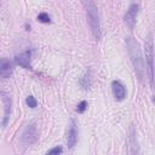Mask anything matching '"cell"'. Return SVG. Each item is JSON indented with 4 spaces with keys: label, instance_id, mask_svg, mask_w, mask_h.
Instances as JSON below:
<instances>
[{
    "label": "cell",
    "instance_id": "6da1fadb",
    "mask_svg": "<svg viewBox=\"0 0 155 155\" xmlns=\"http://www.w3.org/2000/svg\"><path fill=\"white\" fill-rule=\"evenodd\" d=\"M126 45H127L129 55L131 57V62H132V66L135 68V72L137 74V76H138V79L142 80L144 78V74H146V64H144V58H143V56H142L141 45L132 37H129L126 39Z\"/></svg>",
    "mask_w": 155,
    "mask_h": 155
},
{
    "label": "cell",
    "instance_id": "7a4b0ae2",
    "mask_svg": "<svg viewBox=\"0 0 155 155\" xmlns=\"http://www.w3.org/2000/svg\"><path fill=\"white\" fill-rule=\"evenodd\" d=\"M83 5L86 9L89 17V23L91 27V30L93 33V37L99 40L102 37V32H101V21H99V14H98V9L97 5L93 1H83Z\"/></svg>",
    "mask_w": 155,
    "mask_h": 155
},
{
    "label": "cell",
    "instance_id": "3957f363",
    "mask_svg": "<svg viewBox=\"0 0 155 155\" xmlns=\"http://www.w3.org/2000/svg\"><path fill=\"white\" fill-rule=\"evenodd\" d=\"M146 67L148 70L149 83H150L152 90L154 89V46L152 35H149L148 41L146 43Z\"/></svg>",
    "mask_w": 155,
    "mask_h": 155
},
{
    "label": "cell",
    "instance_id": "277c9868",
    "mask_svg": "<svg viewBox=\"0 0 155 155\" xmlns=\"http://www.w3.org/2000/svg\"><path fill=\"white\" fill-rule=\"evenodd\" d=\"M38 139V130L35 127L34 124H30V125H27L26 129L23 130L21 135V144L23 147H28V146H32L33 143H35Z\"/></svg>",
    "mask_w": 155,
    "mask_h": 155
},
{
    "label": "cell",
    "instance_id": "5b68a950",
    "mask_svg": "<svg viewBox=\"0 0 155 155\" xmlns=\"http://www.w3.org/2000/svg\"><path fill=\"white\" fill-rule=\"evenodd\" d=\"M127 142H129V155H141L138 138H137V131L133 125H130L129 133H127Z\"/></svg>",
    "mask_w": 155,
    "mask_h": 155
},
{
    "label": "cell",
    "instance_id": "8992f818",
    "mask_svg": "<svg viewBox=\"0 0 155 155\" xmlns=\"http://www.w3.org/2000/svg\"><path fill=\"white\" fill-rule=\"evenodd\" d=\"M138 9H139V5L138 4H131L130 7L127 10V12L125 14L124 17V21H125V24L130 29L135 27L136 24V20H137V15H138Z\"/></svg>",
    "mask_w": 155,
    "mask_h": 155
},
{
    "label": "cell",
    "instance_id": "52a82bcc",
    "mask_svg": "<svg viewBox=\"0 0 155 155\" xmlns=\"http://www.w3.org/2000/svg\"><path fill=\"white\" fill-rule=\"evenodd\" d=\"M78 125L76 121L74 119L70 120V125H69V129H68V136H67V144L68 148H73L74 146L78 142Z\"/></svg>",
    "mask_w": 155,
    "mask_h": 155
},
{
    "label": "cell",
    "instance_id": "ba28073f",
    "mask_svg": "<svg viewBox=\"0 0 155 155\" xmlns=\"http://www.w3.org/2000/svg\"><path fill=\"white\" fill-rule=\"evenodd\" d=\"M112 90H113V95H114V97H115V99L123 101L126 97L125 86L120 81H118V80H114V81L112 83Z\"/></svg>",
    "mask_w": 155,
    "mask_h": 155
},
{
    "label": "cell",
    "instance_id": "9c48e42d",
    "mask_svg": "<svg viewBox=\"0 0 155 155\" xmlns=\"http://www.w3.org/2000/svg\"><path fill=\"white\" fill-rule=\"evenodd\" d=\"M15 61L18 66L26 68V69H30V51H26V52L16 56Z\"/></svg>",
    "mask_w": 155,
    "mask_h": 155
},
{
    "label": "cell",
    "instance_id": "30bf717a",
    "mask_svg": "<svg viewBox=\"0 0 155 155\" xmlns=\"http://www.w3.org/2000/svg\"><path fill=\"white\" fill-rule=\"evenodd\" d=\"M12 73V66L7 58H0V75L4 78H9Z\"/></svg>",
    "mask_w": 155,
    "mask_h": 155
},
{
    "label": "cell",
    "instance_id": "8fae6325",
    "mask_svg": "<svg viewBox=\"0 0 155 155\" xmlns=\"http://www.w3.org/2000/svg\"><path fill=\"white\" fill-rule=\"evenodd\" d=\"M3 96V102H4V107H5V114H4V120H3V126L7 125L9 118H10V113H11V98L6 95V93H1Z\"/></svg>",
    "mask_w": 155,
    "mask_h": 155
},
{
    "label": "cell",
    "instance_id": "7c38bea8",
    "mask_svg": "<svg viewBox=\"0 0 155 155\" xmlns=\"http://www.w3.org/2000/svg\"><path fill=\"white\" fill-rule=\"evenodd\" d=\"M81 86L85 89V90H87L90 89V86H91V79H90V72H86V74L81 78Z\"/></svg>",
    "mask_w": 155,
    "mask_h": 155
},
{
    "label": "cell",
    "instance_id": "4fadbf2b",
    "mask_svg": "<svg viewBox=\"0 0 155 155\" xmlns=\"http://www.w3.org/2000/svg\"><path fill=\"white\" fill-rule=\"evenodd\" d=\"M38 21L43 22V23H50L51 18H50V16H49L46 12H41V14L38 15Z\"/></svg>",
    "mask_w": 155,
    "mask_h": 155
},
{
    "label": "cell",
    "instance_id": "5bb4252c",
    "mask_svg": "<svg viewBox=\"0 0 155 155\" xmlns=\"http://www.w3.org/2000/svg\"><path fill=\"white\" fill-rule=\"evenodd\" d=\"M26 103L28 104V107H30V108H35L38 106V102L37 99L34 98L33 96H29V97H27V99H26Z\"/></svg>",
    "mask_w": 155,
    "mask_h": 155
},
{
    "label": "cell",
    "instance_id": "9a60e30c",
    "mask_svg": "<svg viewBox=\"0 0 155 155\" xmlns=\"http://www.w3.org/2000/svg\"><path fill=\"white\" fill-rule=\"evenodd\" d=\"M86 108H87V102H86V101H81L78 104V107H76V112L79 114H81V113H84L86 110Z\"/></svg>",
    "mask_w": 155,
    "mask_h": 155
},
{
    "label": "cell",
    "instance_id": "2e32d148",
    "mask_svg": "<svg viewBox=\"0 0 155 155\" xmlns=\"http://www.w3.org/2000/svg\"><path fill=\"white\" fill-rule=\"evenodd\" d=\"M62 150H63L62 147H55V148L51 149V150H49L46 153V155H61Z\"/></svg>",
    "mask_w": 155,
    "mask_h": 155
}]
</instances>
